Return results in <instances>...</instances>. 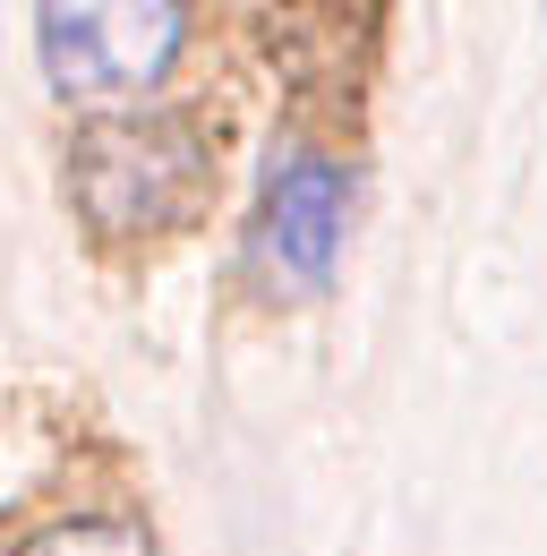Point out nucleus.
I'll use <instances>...</instances> for the list:
<instances>
[{"label":"nucleus","mask_w":547,"mask_h":556,"mask_svg":"<svg viewBox=\"0 0 547 556\" xmlns=\"http://www.w3.org/2000/svg\"><path fill=\"white\" fill-rule=\"evenodd\" d=\"M342 231H351V172L317 146H282L257 180V257L291 300H317L342 275Z\"/></svg>","instance_id":"7ed1b4c3"},{"label":"nucleus","mask_w":547,"mask_h":556,"mask_svg":"<svg viewBox=\"0 0 547 556\" xmlns=\"http://www.w3.org/2000/svg\"><path fill=\"white\" fill-rule=\"evenodd\" d=\"M189 43V0H35V61L61 103L129 112Z\"/></svg>","instance_id":"f03ea898"},{"label":"nucleus","mask_w":547,"mask_h":556,"mask_svg":"<svg viewBox=\"0 0 547 556\" xmlns=\"http://www.w3.org/2000/svg\"><path fill=\"white\" fill-rule=\"evenodd\" d=\"M17 556H154L137 522H112V514H77V522H52L35 531Z\"/></svg>","instance_id":"20e7f679"},{"label":"nucleus","mask_w":547,"mask_h":556,"mask_svg":"<svg viewBox=\"0 0 547 556\" xmlns=\"http://www.w3.org/2000/svg\"><path fill=\"white\" fill-rule=\"evenodd\" d=\"M539 9H547V0H539Z\"/></svg>","instance_id":"39448f33"},{"label":"nucleus","mask_w":547,"mask_h":556,"mask_svg":"<svg viewBox=\"0 0 547 556\" xmlns=\"http://www.w3.org/2000/svg\"><path fill=\"white\" fill-rule=\"evenodd\" d=\"M205 198L198 129L163 112H103L68 146V206L94 240H163Z\"/></svg>","instance_id":"f257e3e1"}]
</instances>
